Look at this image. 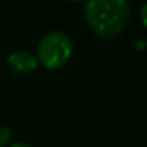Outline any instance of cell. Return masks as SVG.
<instances>
[{"label":"cell","mask_w":147,"mask_h":147,"mask_svg":"<svg viewBox=\"0 0 147 147\" xmlns=\"http://www.w3.org/2000/svg\"><path fill=\"white\" fill-rule=\"evenodd\" d=\"M84 16L90 30L100 38H115L128 26V0H86Z\"/></svg>","instance_id":"6da1fadb"},{"label":"cell","mask_w":147,"mask_h":147,"mask_svg":"<svg viewBox=\"0 0 147 147\" xmlns=\"http://www.w3.org/2000/svg\"><path fill=\"white\" fill-rule=\"evenodd\" d=\"M73 55V43L71 38L62 30L49 32L40 40L36 49L38 65L46 70H60L70 62Z\"/></svg>","instance_id":"7a4b0ae2"},{"label":"cell","mask_w":147,"mask_h":147,"mask_svg":"<svg viewBox=\"0 0 147 147\" xmlns=\"http://www.w3.org/2000/svg\"><path fill=\"white\" fill-rule=\"evenodd\" d=\"M7 63H8V68H10L14 74H19V76L30 74L38 68V60H36V57L29 51L11 52L7 59Z\"/></svg>","instance_id":"3957f363"},{"label":"cell","mask_w":147,"mask_h":147,"mask_svg":"<svg viewBox=\"0 0 147 147\" xmlns=\"http://www.w3.org/2000/svg\"><path fill=\"white\" fill-rule=\"evenodd\" d=\"M11 141V130L10 127L0 123V147H8Z\"/></svg>","instance_id":"277c9868"},{"label":"cell","mask_w":147,"mask_h":147,"mask_svg":"<svg viewBox=\"0 0 147 147\" xmlns=\"http://www.w3.org/2000/svg\"><path fill=\"white\" fill-rule=\"evenodd\" d=\"M146 11H147V5L144 3L142 7H141V10H139V16H141V24H142V27L146 29L147 27V19H146Z\"/></svg>","instance_id":"5b68a950"},{"label":"cell","mask_w":147,"mask_h":147,"mask_svg":"<svg viewBox=\"0 0 147 147\" xmlns=\"http://www.w3.org/2000/svg\"><path fill=\"white\" fill-rule=\"evenodd\" d=\"M133 46H134L136 49H139V51H142V49L146 48V41H144V40H138V41L133 43Z\"/></svg>","instance_id":"8992f818"},{"label":"cell","mask_w":147,"mask_h":147,"mask_svg":"<svg viewBox=\"0 0 147 147\" xmlns=\"http://www.w3.org/2000/svg\"><path fill=\"white\" fill-rule=\"evenodd\" d=\"M8 147H33V146H30L27 142H14V144H10Z\"/></svg>","instance_id":"52a82bcc"},{"label":"cell","mask_w":147,"mask_h":147,"mask_svg":"<svg viewBox=\"0 0 147 147\" xmlns=\"http://www.w3.org/2000/svg\"><path fill=\"white\" fill-rule=\"evenodd\" d=\"M68 2H84V0H68Z\"/></svg>","instance_id":"ba28073f"}]
</instances>
